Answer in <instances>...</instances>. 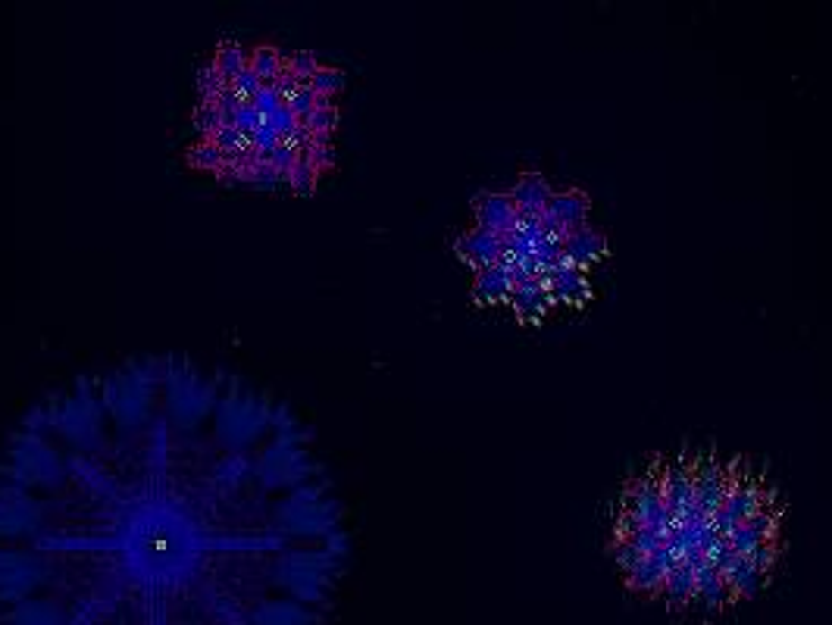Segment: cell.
Returning <instances> with one entry per match:
<instances>
[{
	"instance_id": "6da1fadb",
	"label": "cell",
	"mask_w": 832,
	"mask_h": 625,
	"mask_svg": "<svg viewBox=\"0 0 832 625\" xmlns=\"http://www.w3.org/2000/svg\"><path fill=\"white\" fill-rule=\"evenodd\" d=\"M632 531H658V535L670 538L673 519L664 506V495H660V466L651 463L641 476L623 488L617 506V525H613V538H626Z\"/></svg>"
},
{
	"instance_id": "7a4b0ae2",
	"label": "cell",
	"mask_w": 832,
	"mask_h": 625,
	"mask_svg": "<svg viewBox=\"0 0 832 625\" xmlns=\"http://www.w3.org/2000/svg\"><path fill=\"white\" fill-rule=\"evenodd\" d=\"M773 500H779L776 488L764 485L755 469H748L742 460H736L729 469V485H726L723 504H720L717 516H713V529H717L720 538H726L732 529H738L745 519L761 513Z\"/></svg>"
},
{
	"instance_id": "3957f363",
	"label": "cell",
	"mask_w": 832,
	"mask_h": 625,
	"mask_svg": "<svg viewBox=\"0 0 832 625\" xmlns=\"http://www.w3.org/2000/svg\"><path fill=\"white\" fill-rule=\"evenodd\" d=\"M660 466V495L673 525L694 513V457H676Z\"/></svg>"
},
{
	"instance_id": "277c9868",
	"label": "cell",
	"mask_w": 832,
	"mask_h": 625,
	"mask_svg": "<svg viewBox=\"0 0 832 625\" xmlns=\"http://www.w3.org/2000/svg\"><path fill=\"white\" fill-rule=\"evenodd\" d=\"M588 210H592V201L582 188H563L554 191L551 203H548L545 216H541V228H545L548 238L563 241L569 232L576 228L588 226Z\"/></svg>"
},
{
	"instance_id": "5b68a950",
	"label": "cell",
	"mask_w": 832,
	"mask_h": 625,
	"mask_svg": "<svg viewBox=\"0 0 832 625\" xmlns=\"http://www.w3.org/2000/svg\"><path fill=\"white\" fill-rule=\"evenodd\" d=\"M732 463L717 457H694V510L713 519L723 504L726 485H729Z\"/></svg>"
},
{
	"instance_id": "8992f818",
	"label": "cell",
	"mask_w": 832,
	"mask_h": 625,
	"mask_svg": "<svg viewBox=\"0 0 832 625\" xmlns=\"http://www.w3.org/2000/svg\"><path fill=\"white\" fill-rule=\"evenodd\" d=\"M516 222H520V213H516L507 191H486L476 197V228L497 235L504 241L516 228Z\"/></svg>"
},
{
	"instance_id": "52a82bcc",
	"label": "cell",
	"mask_w": 832,
	"mask_h": 625,
	"mask_svg": "<svg viewBox=\"0 0 832 625\" xmlns=\"http://www.w3.org/2000/svg\"><path fill=\"white\" fill-rule=\"evenodd\" d=\"M545 285L554 304L582 307L592 298V281H588L586 269L573 266V263H567V260H560L551 272H545Z\"/></svg>"
},
{
	"instance_id": "ba28073f",
	"label": "cell",
	"mask_w": 832,
	"mask_h": 625,
	"mask_svg": "<svg viewBox=\"0 0 832 625\" xmlns=\"http://www.w3.org/2000/svg\"><path fill=\"white\" fill-rule=\"evenodd\" d=\"M554 188L548 185V179L541 173H523L520 179L510 188V201H514L520 219H541L551 203Z\"/></svg>"
},
{
	"instance_id": "9c48e42d",
	"label": "cell",
	"mask_w": 832,
	"mask_h": 625,
	"mask_svg": "<svg viewBox=\"0 0 832 625\" xmlns=\"http://www.w3.org/2000/svg\"><path fill=\"white\" fill-rule=\"evenodd\" d=\"M507 304L514 307L520 322H541L551 313L554 300H551V294H548L545 279H526V281H516Z\"/></svg>"
},
{
	"instance_id": "30bf717a",
	"label": "cell",
	"mask_w": 832,
	"mask_h": 625,
	"mask_svg": "<svg viewBox=\"0 0 832 625\" xmlns=\"http://www.w3.org/2000/svg\"><path fill=\"white\" fill-rule=\"evenodd\" d=\"M457 254H461L463 263L479 272L486 266H495V263L504 260V241L491 232H482V228H470L467 235L457 238Z\"/></svg>"
},
{
	"instance_id": "8fae6325",
	"label": "cell",
	"mask_w": 832,
	"mask_h": 625,
	"mask_svg": "<svg viewBox=\"0 0 832 625\" xmlns=\"http://www.w3.org/2000/svg\"><path fill=\"white\" fill-rule=\"evenodd\" d=\"M604 256H607V238L598 232V228L582 226V228H576V232H569L567 238H563V260L573 263V266L588 269V266H595L598 260H604Z\"/></svg>"
},
{
	"instance_id": "7c38bea8",
	"label": "cell",
	"mask_w": 832,
	"mask_h": 625,
	"mask_svg": "<svg viewBox=\"0 0 832 625\" xmlns=\"http://www.w3.org/2000/svg\"><path fill=\"white\" fill-rule=\"evenodd\" d=\"M514 288H516L514 269L501 260V263H495V266H486L476 272L473 298L479 300V304H504V300H510Z\"/></svg>"
},
{
	"instance_id": "4fadbf2b",
	"label": "cell",
	"mask_w": 832,
	"mask_h": 625,
	"mask_svg": "<svg viewBox=\"0 0 832 625\" xmlns=\"http://www.w3.org/2000/svg\"><path fill=\"white\" fill-rule=\"evenodd\" d=\"M216 69L222 72V78H226L228 85L235 82V78L241 76V72L251 66V54H247L245 48H241L238 41H222L219 50H216Z\"/></svg>"
},
{
	"instance_id": "5bb4252c",
	"label": "cell",
	"mask_w": 832,
	"mask_h": 625,
	"mask_svg": "<svg viewBox=\"0 0 832 625\" xmlns=\"http://www.w3.org/2000/svg\"><path fill=\"white\" fill-rule=\"evenodd\" d=\"M282 66H285V54L276 50L273 44H260V48L251 50V69L257 72V78L264 85H273L279 78Z\"/></svg>"
},
{
	"instance_id": "9a60e30c",
	"label": "cell",
	"mask_w": 832,
	"mask_h": 625,
	"mask_svg": "<svg viewBox=\"0 0 832 625\" xmlns=\"http://www.w3.org/2000/svg\"><path fill=\"white\" fill-rule=\"evenodd\" d=\"M185 160H188V166H192V169H207V173H219V169L226 166V154H222V150L216 147L210 138H204V141H198V144H192V147H188V154H185Z\"/></svg>"
},
{
	"instance_id": "2e32d148",
	"label": "cell",
	"mask_w": 832,
	"mask_h": 625,
	"mask_svg": "<svg viewBox=\"0 0 832 625\" xmlns=\"http://www.w3.org/2000/svg\"><path fill=\"white\" fill-rule=\"evenodd\" d=\"M307 131L310 135H335V125H338V110H335V103L332 101H326V97H319V103H317V110H313L310 116H307L304 122Z\"/></svg>"
},
{
	"instance_id": "e0dca14e",
	"label": "cell",
	"mask_w": 832,
	"mask_h": 625,
	"mask_svg": "<svg viewBox=\"0 0 832 625\" xmlns=\"http://www.w3.org/2000/svg\"><path fill=\"white\" fill-rule=\"evenodd\" d=\"M307 88H310L317 97H326V101H332V97H335L338 91L344 88V72L335 69V66H319V72L310 78V85H307Z\"/></svg>"
},
{
	"instance_id": "ac0fdd59",
	"label": "cell",
	"mask_w": 832,
	"mask_h": 625,
	"mask_svg": "<svg viewBox=\"0 0 832 625\" xmlns=\"http://www.w3.org/2000/svg\"><path fill=\"white\" fill-rule=\"evenodd\" d=\"M198 103H213L222 91L228 88V82L222 78V72L216 69V63H207L204 69L198 72Z\"/></svg>"
},
{
	"instance_id": "d6986e66",
	"label": "cell",
	"mask_w": 832,
	"mask_h": 625,
	"mask_svg": "<svg viewBox=\"0 0 832 625\" xmlns=\"http://www.w3.org/2000/svg\"><path fill=\"white\" fill-rule=\"evenodd\" d=\"M317 179H319V173L304 160V156H298V163L288 169V188H291L294 194H313Z\"/></svg>"
},
{
	"instance_id": "ffe728a7",
	"label": "cell",
	"mask_w": 832,
	"mask_h": 625,
	"mask_svg": "<svg viewBox=\"0 0 832 625\" xmlns=\"http://www.w3.org/2000/svg\"><path fill=\"white\" fill-rule=\"evenodd\" d=\"M319 63L317 57L310 54V50H298V54L285 57V69L291 72L294 78H298V85H310V78L319 72Z\"/></svg>"
},
{
	"instance_id": "44dd1931",
	"label": "cell",
	"mask_w": 832,
	"mask_h": 625,
	"mask_svg": "<svg viewBox=\"0 0 832 625\" xmlns=\"http://www.w3.org/2000/svg\"><path fill=\"white\" fill-rule=\"evenodd\" d=\"M192 122H194V129H198L204 138H213L216 131L222 129V116H219V110H216L213 103H198Z\"/></svg>"
},
{
	"instance_id": "7402d4cb",
	"label": "cell",
	"mask_w": 832,
	"mask_h": 625,
	"mask_svg": "<svg viewBox=\"0 0 832 625\" xmlns=\"http://www.w3.org/2000/svg\"><path fill=\"white\" fill-rule=\"evenodd\" d=\"M300 156H304L317 173H326V169L335 166V147H332V144H307V150Z\"/></svg>"
},
{
	"instance_id": "603a6c76",
	"label": "cell",
	"mask_w": 832,
	"mask_h": 625,
	"mask_svg": "<svg viewBox=\"0 0 832 625\" xmlns=\"http://www.w3.org/2000/svg\"><path fill=\"white\" fill-rule=\"evenodd\" d=\"M251 103H254V110H257V113L264 116V120H266V116L276 113L279 107H285V103H282V97H279V91H276V85H264V88H260L257 94H254Z\"/></svg>"
},
{
	"instance_id": "cb8c5ba5",
	"label": "cell",
	"mask_w": 832,
	"mask_h": 625,
	"mask_svg": "<svg viewBox=\"0 0 832 625\" xmlns=\"http://www.w3.org/2000/svg\"><path fill=\"white\" fill-rule=\"evenodd\" d=\"M232 125L241 131V135H247V138H251L254 131H257L260 125H264V116H260L257 110H254V103H247V101H245V103H241V107H238V113H235Z\"/></svg>"
},
{
	"instance_id": "d4e9b609",
	"label": "cell",
	"mask_w": 832,
	"mask_h": 625,
	"mask_svg": "<svg viewBox=\"0 0 832 625\" xmlns=\"http://www.w3.org/2000/svg\"><path fill=\"white\" fill-rule=\"evenodd\" d=\"M260 88H264V82H260V78H257V72H254L251 66H247V69L241 72V76L232 82V91L241 97V101H247V103L254 101V94H257Z\"/></svg>"
},
{
	"instance_id": "484cf974",
	"label": "cell",
	"mask_w": 832,
	"mask_h": 625,
	"mask_svg": "<svg viewBox=\"0 0 832 625\" xmlns=\"http://www.w3.org/2000/svg\"><path fill=\"white\" fill-rule=\"evenodd\" d=\"M317 103H319V97L313 94L310 88H300V91H298V97H294V101H288L285 107L291 110L294 116H298V122H304L307 116H310L313 110H317Z\"/></svg>"
},
{
	"instance_id": "4316f807",
	"label": "cell",
	"mask_w": 832,
	"mask_h": 625,
	"mask_svg": "<svg viewBox=\"0 0 832 625\" xmlns=\"http://www.w3.org/2000/svg\"><path fill=\"white\" fill-rule=\"evenodd\" d=\"M264 122L270 125V129H276V131H279V138H288V135H291V131H298V125H300V122H298V116H294L288 107H279L276 113H273V116H266Z\"/></svg>"
}]
</instances>
